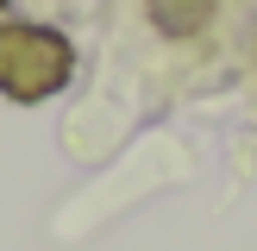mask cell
<instances>
[{
    "mask_svg": "<svg viewBox=\"0 0 257 251\" xmlns=\"http://www.w3.org/2000/svg\"><path fill=\"white\" fill-rule=\"evenodd\" d=\"M75 69V50L50 25H0V94L50 100Z\"/></svg>",
    "mask_w": 257,
    "mask_h": 251,
    "instance_id": "obj_1",
    "label": "cell"
},
{
    "mask_svg": "<svg viewBox=\"0 0 257 251\" xmlns=\"http://www.w3.org/2000/svg\"><path fill=\"white\" fill-rule=\"evenodd\" d=\"M207 13H213V0H151V19H157V32H170V38L201 32Z\"/></svg>",
    "mask_w": 257,
    "mask_h": 251,
    "instance_id": "obj_2",
    "label": "cell"
},
{
    "mask_svg": "<svg viewBox=\"0 0 257 251\" xmlns=\"http://www.w3.org/2000/svg\"><path fill=\"white\" fill-rule=\"evenodd\" d=\"M0 13H7V0H0Z\"/></svg>",
    "mask_w": 257,
    "mask_h": 251,
    "instance_id": "obj_3",
    "label": "cell"
}]
</instances>
